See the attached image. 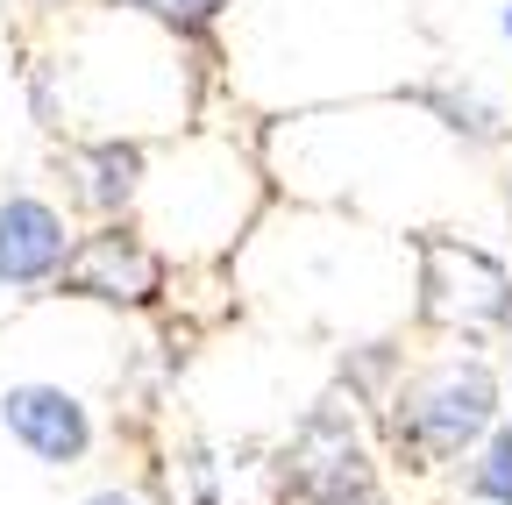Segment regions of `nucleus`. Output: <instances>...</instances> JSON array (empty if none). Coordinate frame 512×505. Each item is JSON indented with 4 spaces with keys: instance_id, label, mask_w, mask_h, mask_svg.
I'll use <instances>...</instances> for the list:
<instances>
[{
    "instance_id": "nucleus-1",
    "label": "nucleus",
    "mask_w": 512,
    "mask_h": 505,
    "mask_svg": "<svg viewBox=\"0 0 512 505\" xmlns=\"http://www.w3.org/2000/svg\"><path fill=\"white\" fill-rule=\"evenodd\" d=\"M505 420V370L491 349L441 342V356H413L406 377L370 413L377 456L399 477H456V463Z\"/></svg>"
},
{
    "instance_id": "nucleus-2",
    "label": "nucleus",
    "mask_w": 512,
    "mask_h": 505,
    "mask_svg": "<svg viewBox=\"0 0 512 505\" xmlns=\"http://www.w3.org/2000/svg\"><path fill=\"white\" fill-rule=\"evenodd\" d=\"M413 292H406V328L463 349H498L512 342V264L477 235L456 228H413Z\"/></svg>"
},
{
    "instance_id": "nucleus-3",
    "label": "nucleus",
    "mask_w": 512,
    "mask_h": 505,
    "mask_svg": "<svg viewBox=\"0 0 512 505\" xmlns=\"http://www.w3.org/2000/svg\"><path fill=\"white\" fill-rule=\"evenodd\" d=\"M271 484H278L285 505H349V498L384 491L392 477H384L370 413L349 406L342 392H320V399L292 420V434L278 441Z\"/></svg>"
},
{
    "instance_id": "nucleus-4",
    "label": "nucleus",
    "mask_w": 512,
    "mask_h": 505,
    "mask_svg": "<svg viewBox=\"0 0 512 505\" xmlns=\"http://www.w3.org/2000/svg\"><path fill=\"white\" fill-rule=\"evenodd\" d=\"M164 285H171V257L128 214H114V221H100L72 242V257H64L50 292L93 299V306H114V313H150V306H164Z\"/></svg>"
},
{
    "instance_id": "nucleus-5",
    "label": "nucleus",
    "mask_w": 512,
    "mask_h": 505,
    "mask_svg": "<svg viewBox=\"0 0 512 505\" xmlns=\"http://www.w3.org/2000/svg\"><path fill=\"white\" fill-rule=\"evenodd\" d=\"M0 427H8V441L43 463V470H79L93 456V406L72 392V385H50V377H22V385L0 392Z\"/></svg>"
},
{
    "instance_id": "nucleus-6",
    "label": "nucleus",
    "mask_w": 512,
    "mask_h": 505,
    "mask_svg": "<svg viewBox=\"0 0 512 505\" xmlns=\"http://www.w3.org/2000/svg\"><path fill=\"white\" fill-rule=\"evenodd\" d=\"M72 242L79 235L64 221V207H50L29 185H8L0 193V292H15V299L50 292L64 257H72Z\"/></svg>"
},
{
    "instance_id": "nucleus-7",
    "label": "nucleus",
    "mask_w": 512,
    "mask_h": 505,
    "mask_svg": "<svg viewBox=\"0 0 512 505\" xmlns=\"http://www.w3.org/2000/svg\"><path fill=\"white\" fill-rule=\"evenodd\" d=\"M399 100H406L413 114H427V121H434V136L456 150V157H498V150L512 143V114H505L477 79H463V72L413 79Z\"/></svg>"
},
{
    "instance_id": "nucleus-8",
    "label": "nucleus",
    "mask_w": 512,
    "mask_h": 505,
    "mask_svg": "<svg viewBox=\"0 0 512 505\" xmlns=\"http://www.w3.org/2000/svg\"><path fill=\"white\" fill-rule=\"evenodd\" d=\"M72 193L79 207H93L100 221L128 214L136 193L150 185V143L143 136H93V143H72Z\"/></svg>"
},
{
    "instance_id": "nucleus-9",
    "label": "nucleus",
    "mask_w": 512,
    "mask_h": 505,
    "mask_svg": "<svg viewBox=\"0 0 512 505\" xmlns=\"http://www.w3.org/2000/svg\"><path fill=\"white\" fill-rule=\"evenodd\" d=\"M413 349H406V328H384V335H349L335 349V392L363 413H377L384 399H392V385L406 377Z\"/></svg>"
},
{
    "instance_id": "nucleus-10",
    "label": "nucleus",
    "mask_w": 512,
    "mask_h": 505,
    "mask_svg": "<svg viewBox=\"0 0 512 505\" xmlns=\"http://www.w3.org/2000/svg\"><path fill=\"white\" fill-rule=\"evenodd\" d=\"M107 8L157 22L178 50H214V29L235 15V0H107Z\"/></svg>"
},
{
    "instance_id": "nucleus-11",
    "label": "nucleus",
    "mask_w": 512,
    "mask_h": 505,
    "mask_svg": "<svg viewBox=\"0 0 512 505\" xmlns=\"http://www.w3.org/2000/svg\"><path fill=\"white\" fill-rule=\"evenodd\" d=\"M456 498L463 505H512V420H498L477 449L456 463Z\"/></svg>"
},
{
    "instance_id": "nucleus-12",
    "label": "nucleus",
    "mask_w": 512,
    "mask_h": 505,
    "mask_svg": "<svg viewBox=\"0 0 512 505\" xmlns=\"http://www.w3.org/2000/svg\"><path fill=\"white\" fill-rule=\"evenodd\" d=\"M185 491H192V505H221V463L207 456V449H185Z\"/></svg>"
},
{
    "instance_id": "nucleus-13",
    "label": "nucleus",
    "mask_w": 512,
    "mask_h": 505,
    "mask_svg": "<svg viewBox=\"0 0 512 505\" xmlns=\"http://www.w3.org/2000/svg\"><path fill=\"white\" fill-rule=\"evenodd\" d=\"M79 505H143L136 491H121V484H100V491H86Z\"/></svg>"
},
{
    "instance_id": "nucleus-14",
    "label": "nucleus",
    "mask_w": 512,
    "mask_h": 505,
    "mask_svg": "<svg viewBox=\"0 0 512 505\" xmlns=\"http://www.w3.org/2000/svg\"><path fill=\"white\" fill-rule=\"evenodd\" d=\"M349 505H406V498H399L392 484H384V491H370V498H349Z\"/></svg>"
},
{
    "instance_id": "nucleus-15",
    "label": "nucleus",
    "mask_w": 512,
    "mask_h": 505,
    "mask_svg": "<svg viewBox=\"0 0 512 505\" xmlns=\"http://www.w3.org/2000/svg\"><path fill=\"white\" fill-rule=\"evenodd\" d=\"M498 36L512 43V0H498Z\"/></svg>"
},
{
    "instance_id": "nucleus-16",
    "label": "nucleus",
    "mask_w": 512,
    "mask_h": 505,
    "mask_svg": "<svg viewBox=\"0 0 512 505\" xmlns=\"http://www.w3.org/2000/svg\"><path fill=\"white\" fill-rule=\"evenodd\" d=\"M29 8H43V15H57V8H79V0H29Z\"/></svg>"
}]
</instances>
